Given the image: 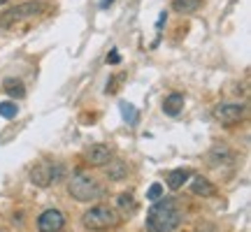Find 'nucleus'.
Returning <instances> with one entry per match:
<instances>
[{
  "instance_id": "obj_21",
  "label": "nucleus",
  "mask_w": 251,
  "mask_h": 232,
  "mask_svg": "<svg viewBox=\"0 0 251 232\" xmlns=\"http://www.w3.org/2000/svg\"><path fill=\"white\" fill-rule=\"evenodd\" d=\"M112 2H114V0H100L98 5H100V9H107L109 5H112Z\"/></svg>"
},
{
  "instance_id": "obj_12",
  "label": "nucleus",
  "mask_w": 251,
  "mask_h": 232,
  "mask_svg": "<svg viewBox=\"0 0 251 232\" xmlns=\"http://www.w3.org/2000/svg\"><path fill=\"white\" fill-rule=\"evenodd\" d=\"M2 89H5V93H7L9 98L14 100H21L24 95H26V86H24V81L21 79H14V77H9V79L2 81Z\"/></svg>"
},
{
  "instance_id": "obj_6",
  "label": "nucleus",
  "mask_w": 251,
  "mask_h": 232,
  "mask_svg": "<svg viewBox=\"0 0 251 232\" xmlns=\"http://www.w3.org/2000/svg\"><path fill=\"white\" fill-rule=\"evenodd\" d=\"M212 114H214V118L219 123L235 125L247 116V105H242V102H219V105L212 109Z\"/></svg>"
},
{
  "instance_id": "obj_16",
  "label": "nucleus",
  "mask_w": 251,
  "mask_h": 232,
  "mask_svg": "<svg viewBox=\"0 0 251 232\" xmlns=\"http://www.w3.org/2000/svg\"><path fill=\"white\" fill-rule=\"evenodd\" d=\"M19 114L17 102H0V116L2 118H14Z\"/></svg>"
},
{
  "instance_id": "obj_4",
  "label": "nucleus",
  "mask_w": 251,
  "mask_h": 232,
  "mask_svg": "<svg viewBox=\"0 0 251 232\" xmlns=\"http://www.w3.org/2000/svg\"><path fill=\"white\" fill-rule=\"evenodd\" d=\"M45 12V2L40 0H28V2H21L17 7H9L5 14H0V28H14L24 21H30L35 19L37 14Z\"/></svg>"
},
{
  "instance_id": "obj_13",
  "label": "nucleus",
  "mask_w": 251,
  "mask_h": 232,
  "mask_svg": "<svg viewBox=\"0 0 251 232\" xmlns=\"http://www.w3.org/2000/svg\"><path fill=\"white\" fill-rule=\"evenodd\" d=\"M107 177L109 181H121L124 177H128V162L124 161H109L107 162Z\"/></svg>"
},
{
  "instance_id": "obj_7",
  "label": "nucleus",
  "mask_w": 251,
  "mask_h": 232,
  "mask_svg": "<svg viewBox=\"0 0 251 232\" xmlns=\"http://www.w3.org/2000/svg\"><path fill=\"white\" fill-rule=\"evenodd\" d=\"M65 228V214L58 209H47L37 218V230L40 232H61Z\"/></svg>"
},
{
  "instance_id": "obj_22",
  "label": "nucleus",
  "mask_w": 251,
  "mask_h": 232,
  "mask_svg": "<svg viewBox=\"0 0 251 232\" xmlns=\"http://www.w3.org/2000/svg\"><path fill=\"white\" fill-rule=\"evenodd\" d=\"M5 2H7V0H0V5H5Z\"/></svg>"
},
{
  "instance_id": "obj_2",
  "label": "nucleus",
  "mask_w": 251,
  "mask_h": 232,
  "mask_svg": "<svg viewBox=\"0 0 251 232\" xmlns=\"http://www.w3.org/2000/svg\"><path fill=\"white\" fill-rule=\"evenodd\" d=\"M81 225L89 232H109L121 225V214L109 205H96L81 216Z\"/></svg>"
},
{
  "instance_id": "obj_18",
  "label": "nucleus",
  "mask_w": 251,
  "mask_h": 232,
  "mask_svg": "<svg viewBox=\"0 0 251 232\" xmlns=\"http://www.w3.org/2000/svg\"><path fill=\"white\" fill-rule=\"evenodd\" d=\"M119 107H121V114H124V118L128 121V123H135V121H137V114H135V107H133V105H128V102H121Z\"/></svg>"
},
{
  "instance_id": "obj_20",
  "label": "nucleus",
  "mask_w": 251,
  "mask_h": 232,
  "mask_svg": "<svg viewBox=\"0 0 251 232\" xmlns=\"http://www.w3.org/2000/svg\"><path fill=\"white\" fill-rule=\"evenodd\" d=\"M119 61H121V56L117 54V49H112V54L107 56V63H109V65H117Z\"/></svg>"
},
{
  "instance_id": "obj_1",
  "label": "nucleus",
  "mask_w": 251,
  "mask_h": 232,
  "mask_svg": "<svg viewBox=\"0 0 251 232\" xmlns=\"http://www.w3.org/2000/svg\"><path fill=\"white\" fill-rule=\"evenodd\" d=\"M181 223V211L170 197H161L156 200V205L149 209L147 214V230L149 232H172L179 228Z\"/></svg>"
},
{
  "instance_id": "obj_9",
  "label": "nucleus",
  "mask_w": 251,
  "mask_h": 232,
  "mask_svg": "<svg viewBox=\"0 0 251 232\" xmlns=\"http://www.w3.org/2000/svg\"><path fill=\"white\" fill-rule=\"evenodd\" d=\"M207 162L212 167H221V165H233L235 162V151L226 144H214L209 153H207Z\"/></svg>"
},
{
  "instance_id": "obj_17",
  "label": "nucleus",
  "mask_w": 251,
  "mask_h": 232,
  "mask_svg": "<svg viewBox=\"0 0 251 232\" xmlns=\"http://www.w3.org/2000/svg\"><path fill=\"white\" fill-rule=\"evenodd\" d=\"M119 207L124 209V211H130L133 214L135 209H137V205H135V200L130 193H124V195H119Z\"/></svg>"
},
{
  "instance_id": "obj_3",
  "label": "nucleus",
  "mask_w": 251,
  "mask_h": 232,
  "mask_svg": "<svg viewBox=\"0 0 251 232\" xmlns=\"http://www.w3.org/2000/svg\"><path fill=\"white\" fill-rule=\"evenodd\" d=\"M68 190H70V195L77 202H91V200H98L105 193L102 186L91 174H86V172H75L72 179L68 181Z\"/></svg>"
},
{
  "instance_id": "obj_19",
  "label": "nucleus",
  "mask_w": 251,
  "mask_h": 232,
  "mask_svg": "<svg viewBox=\"0 0 251 232\" xmlns=\"http://www.w3.org/2000/svg\"><path fill=\"white\" fill-rule=\"evenodd\" d=\"M161 197H163V186L161 184H151V188L147 190V200L156 202V200H161Z\"/></svg>"
},
{
  "instance_id": "obj_11",
  "label": "nucleus",
  "mask_w": 251,
  "mask_h": 232,
  "mask_svg": "<svg viewBox=\"0 0 251 232\" xmlns=\"http://www.w3.org/2000/svg\"><path fill=\"white\" fill-rule=\"evenodd\" d=\"M184 109V95L181 93H170L168 98L163 100V112L168 116H177Z\"/></svg>"
},
{
  "instance_id": "obj_10",
  "label": "nucleus",
  "mask_w": 251,
  "mask_h": 232,
  "mask_svg": "<svg viewBox=\"0 0 251 232\" xmlns=\"http://www.w3.org/2000/svg\"><path fill=\"white\" fill-rule=\"evenodd\" d=\"M191 190H193L196 195H200V197H214L216 195L214 184H212L209 179H205V177L193 179V181H191Z\"/></svg>"
},
{
  "instance_id": "obj_5",
  "label": "nucleus",
  "mask_w": 251,
  "mask_h": 232,
  "mask_svg": "<svg viewBox=\"0 0 251 232\" xmlns=\"http://www.w3.org/2000/svg\"><path fill=\"white\" fill-rule=\"evenodd\" d=\"M65 177V170H63L61 162H37L35 167L30 170V179L33 184L40 188H47L51 184H58Z\"/></svg>"
},
{
  "instance_id": "obj_14",
  "label": "nucleus",
  "mask_w": 251,
  "mask_h": 232,
  "mask_svg": "<svg viewBox=\"0 0 251 232\" xmlns=\"http://www.w3.org/2000/svg\"><path fill=\"white\" fill-rule=\"evenodd\" d=\"M202 5V0H172V9L177 14H193Z\"/></svg>"
},
{
  "instance_id": "obj_15",
  "label": "nucleus",
  "mask_w": 251,
  "mask_h": 232,
  "mask_svg": "<svg viewBox=\"0 0 251 232\" xmlns=\"http://www.w3.org/2000/svg\"><path fill=\"white\" fill-rule=\"evenodd\" d=\"M184 181H188V172L186 170H172L168 174V188L170 190H179L184 186Z\"/></svg>"
},
{
  "instance_id": "obj_8",
  "label": "nucleus",
  "mask_w": 251,
  "mask_h": 232,
  "mask_svg": "<svg viewBox=\"0 0 251 232\" xmlns=\"http://www.w3.org/2000/svg\"><path fill=\"white\" fill-rule=\"evenodd\" d=\"M84 161L93 165V167H105L112 161V149L107 144H91L89 149L84 151Z\"/></svg>"
}]
</instances>
